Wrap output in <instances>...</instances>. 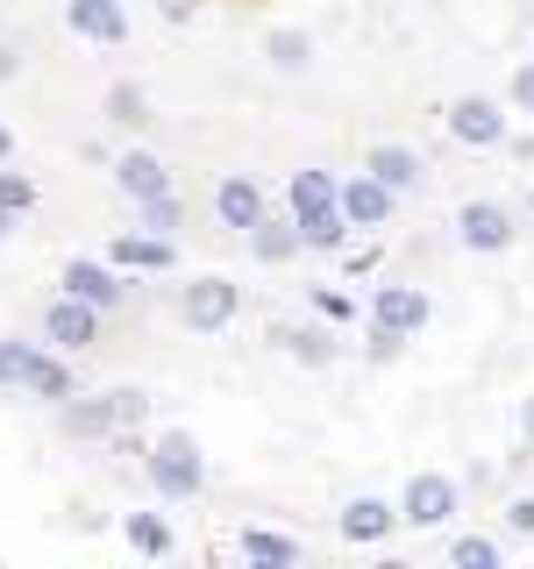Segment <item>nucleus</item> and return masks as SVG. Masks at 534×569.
Wrapping results in <instances>:
<instances>
[{
  "label": "nucleus",
  "mask_w": 534,
  "mask_h": 569,
  "mask_svg": "<svg viewBox=\"0 0 534 569\" xmlns=\"http://www.w3.org/2000/svg\"><path fill=\"white\" fill-rule=\"evenodd\" d=\"M150 485L165 491V498H192L207 485V462H200V441L192 435H165L150 449Z\"/></svg>",
  "instance_id": "f257e3e1"
},
{
  "label": "nucleus",
  "mask_w": 534,
  "mask_h": 569,
  "mask_svg": "<svg viewBox=\"0 0 534 569\" xmlns=\"http://www.w3.org/2000/svg\"><path fill=\"white\" fill-rule=\"evenodd\" d=\"M370 320H378V335H421L427 328V292H414V284H378Z\"/></svg>",
  "instance_id": "f03ea898"
},
{
  "label": "nucleus",
  "mask_w": 534,
  "mask_h": 569,
  "mask_svg": "<svg viewBox=\"0 0 534 569\" xmlns=\"http://www.w3.org/2000/svg\"><path fill=\"white\" fill-rule=\"evenodd\" d=\"M65 22L79 29L86 43H121V36H129V8H121V0H71Z\"/></svg>",
  "instance_id": "7ed1b4c3"
},
{
  "label": "nucleus",
  "mask_w": 534,
  "mask_h": 569,
  "mask_svg": "<svg viewBox=\"0 0 534 569\" xmlns=\"http://www.w3.org/2000/svg\"><path fill=\"white\" fill-rule=\"evenodd\" d=\"M43 335H50L58 349H86V342L100 335V307H86V299H71V292H65L58 307L43 313Z\"/></svg>",
  "instance_id": "20e7f679"
},
{
  "label": "nucleus",
  "mask_w": 534,
  "mask_h": 569,
  "mask_svg": "<svg viewBox=\"0 0 534 569\" xmlns=\"http://www.w3.org/2000/svg\"><path fill=\"white\" fill-rule=\"evenodd\" d=\"M186 320H192L200 335L228 328V320H236V284H228V278H200V284L186 292Z\"/></svg>",
  "instance_id": "39448f33"
},
{
  "label": "nucleus",
  "mask_w": 534,
  "mask_h": 569,
  "mask_svg": "<svg viewBox=\"0 0 534 569\" xmlns=\"http://www.w3.org/2000/svg\"><path fill=\"white\" fill-rule=\"evenodd\" d=\"M335 200H343V221H349V228H378L385 213H392V186L364 171V178H349V186L335 192Z\"/></svg>",
  "instance_id": "423d86ee"
},
{
  "label": "nucleus",
  "mask_w": 534,
  "mask_h": 569,
  "mask_svg": "<svg viewBox=\"0 0 534 569\" xmlns=\"http://www.w3.org/2000/svg\"><path fill=\"white\" fill-rule=\"evenodd\" d=\"M449 512H456V485H449V477H414V485H406V512H399V520L442 527Z\"/></svg>",
  "instance_id": "0eeeda50"
},
{
  "label": "nucleus",
  "mask_w": 534,
  "mask_h": 569,
  "mask_svg": "<svg viewBox=\"0 0 534 569\" xmlns=\"http://www.w3.org/2000/svg\"><path fill=\"white\" fill-rule=\"evenodd\" d=\"M449 136H456V142H477V150H492V142L506 136V114H498L492 100H456V107H449Z\"/></svg>",
  "instance_id": "6e6552de"
},
{
  "label": "nucleus",
  "mask_w": 534,
  "mask_h": 569,
  "mask_svg": "<svg viewBox=\"0 0 534 569\" xmlns=\"http://www.w3.org/2000/svg\"><path fill=\"white\" fill-rule=\"evenodd\" d=\"M214 207H221V221H228V228H243V236H249V228L264 221V192L249 186V178H221V192H214Z\"/></svg>",
  "instance_id": "1a4fd4ad"
},
{
  "label": "nucleus",
  "mask_w": 534,
  "mask_h": 569,
  "mask_svg": "<svg viewBox=\"0 0 534 569\" xmlns=\"http://www.w3.org/2000/svg\"><path fill=\"white\" fill-rule=\"evenodd\" d=\"M65 292L86 299V307H115V299H121V278L107 271V263H71V271H65Z\"/></svg>",
  "instance_id": "9d476101"
},
{
  "label": "nucleus",
  "mask_w": 534,
  "mask_h": 569,
  "mask_svg": "<svg viewBox=\"0 0 534 569\" xmlns=\"http://www.w3.org/2000/svg\"><path fill=\"white\" fill-rule=\"evenodd\" d=\"M456 228H463V242H471V249H506V242H513V221H506L498 207H477V200L463 207Z\"/></svg>",
  "instance_id": "9b49d317"
},
{
  "label": "nucleus",
  "mask_w": 534,
  "mask_h": 569,
  "mask_svg": "<svg viewBox=\"0 0 534 569\" xmlns=\"http://www.w3.org/2000/svg\"><path fill=\"white\" fill-rule=\"evenodd\" d=\"M115 178H121V192H129V200H157V192H165V164H157L150 150H129L115 164Z\"/></svg>",
  "instance_id": "f8f14e48"
},
{
  "label": "nucleus",
  "mask_w": 534,
  "mask_h": 569,
  "mask_svg": "<svg viewBox=\"0 0 534 569\" xmlns=\"http://www.w3.org/2000/svg\"><path fill=\"white\" fill-rule=\"evenodd\" d=\"M22 385L36 391V399H71V370L58 363V356H22Z\"/></svg>",
  "instance_id": "ddd939ff"
},
{
  "label": "nucleus",
  "mask_w": 534,
  "mask_h": 569,
  "mask_svg": "<svg viewBox=\"0 0 534 569\" xmlns=\"http://www.w3.org/2000/svg\"><path fill=\"white\" fill-rule=\"evenodd\" d=\"M370 178H385L392 192H406V186H421V157L399 150V142H385V150H370Z\"/></svg>",
  "instance_id": "4468645a"
},
{
  "label": "nucleus",
  "mask_w": 534,
  "mask_h": 569,
  "mask_svg": "<svg viewBox=\"0 0 534 569\" xmlns=\"http://www.w3.org/2000/svg\"><path fill=\"white\" fill-rule=\"evenodd\" d=\"M115 263H121V271H165V263H171V242L165 236H121L115 242Z\"/></svg>",
  "instance_id": "2eb2a0df"
},
{
  "label": "nucleus",
  "mask_w": 534,
  "mask_h": 569,
  "mask_svg": "<svg viewBox=\"0 0 534 569\" xmlns=\"http://www.w3.org/2000/svg\"><path fill=\"white\" fill-rule=\"evenodd\" d=\"M328 207H343V200H335V186H328V171H299L293 178V213H299V221H314V213H328Z\"/></svg>",
  "instance_id": "dca6fc26"
},
{
  "label": "nucleus",
  "mask_w": 534,
  "mask_h": 569,
  "mask_svg": "<svg viewBox=\"0 0 534 569\" xmlns=\"http://www.w3.org/2000/svg\"><path fill=\"white\" fill-rule=\"evenodd\" d=\"M385 527H392V506H378V498H356V506L343 512L349 541H385Z\"/></svg>",
  "instance_id": "f3484780"
},
{
  "label": "nucleus",
  "mask_w": 534,
  "mask_h": 569,
  "mask_svg": "<svg viewBox=\"0 0 534 569\" xmlns=\"http://www.w3.org/2000/svg\"><path fill=\"white\" fill-rule=\"evenodd\" d=\"M107 121H115V129H142V121H150V107H142L136 86H115V93H107Z\"/></svg>",
  "instance_id": "a211bd4d"
},
{
  "label": "nucleus",
  "mask_w": 534,
  "mask_h": 569,
  "mask_svg": "<svg viewBox=\"0 0 534 569\" xmlns=\"http://www.w3.org/2000/svg\"><path fill=\"white\" fill-rule=\"evenodd\" d=\"M129 548H142V556H165V548H171V527L157 520V512H136V520H129Z\"/></svg>",
  "instance_id": "6ab92c4d"
},
{
  "label": "nucleus",
  "mask_w": 534,
  "mask_h": 569,
  "mask_svg": "<svg viewBox=\"0 0 534 569\" xmlns=\"http://www.w3.org/2000/svg\"><path fill=\"white\" fill-rule=\"evenodd\" d=\"M71 435H115V406L107 399H86V406H71Z\"/></svg>",
  "instance_id": "aec40b11"
},
{
  "label": "nucleus",
  "mask_w": 534,
  "mask_h": 569,
  "mask_svg": "<svg viewBox=\"0 0 534 569\" xmlns=\"http://www.w3.org/2000/svg\"><path fill=\"white\" fill-rule=\"evenodd\" d=\"M343 207H328V213H314V221H299V242H314V249H335L343 242Z\"/></svg>",
  "instance_id": "412c9836"
},
{
  "label": "nucleus",
  "mask_w": 534,
  "mask_h": 569,
  "mask_svg": "<svg viewBox=\"0 0 534 569\" xmlns=\"http://www.w3.org/2000/svg\"><path fill=\"white\" fill-rule=\"evenodd\" d=\"M307 58H314L307 36H293V29H278V36H271V64H278V71H299Z\"/></svg>",
  "instance_id": "4be33fe9"
},
{
  "label": "nucleus",
  "mask_w": 534,
  "mask_h": 569,
  "mask_svg": "<svg viewBox=\"0 0 534 569\" xmlns=\"http://www.w3.org/2000/svg\"><path fill=\"white\" fill-rule=\"evenodd\" d=\"M107 406H115V427H142L150 420V399H142L136 385H121V391H107Z\"/></svg>",
  "instance_id": "5701e85b"
},
{
  "label": "nucleus",
  "mask_w": 534,
  "mask_h": 569,
  "mask_svg": "<svg viewBox=\"0 0 534 569\" xmlns=\"http://www.w3.org/2000/svg\"><path fill=\"white\" fill-rule=\"evenodd\" d=\"M243 556L249 562H293V541L285 533H243Z\"/></svg>",
  "instance_id": "b1692460"
},
{
  "label": "nucleus",
  "mask_w": 534,
  "mask_h": 569,
  "mask_svg": "<svg viewBox=\"0 0 534 569\" xmlns=\"http://www.w3.org/2000/svg\"><path fill=\"white\" fill-rule=\"evenodd\" d=\"M0 207H8V213H29L36 207V186H29L22 171H8V164H0Z\"/></svg>",
  "instance_id": "393cba45"
},
{
  "label": "nucleus",
  "mask_w": 534,
  "mask_h": 569,
  "mask_svg": "<svg viewBox=\"0 0 534 569\" xmlns=\"http://www.w3.org/2000/svg\"><path fill=\"white\" fill-rule=\"evenodd\" d=\"M456 569H498V548L485 541V533H463V541H456Z\"/></svg>",
  "instance_id": "a878e982"
},
{
  "label": "nucleus",
  "mask_w": 534,
  "mask_h": 569,
  "mask_svg": "<svg viewBox=\"0 0 534 569\" xmlns=\"http://www.w3.org/2000/svg\"><path fill=\"white\" fill-rule=\"evenodd\" d=\"M249 236H257V257H264V263H278V257H293V242H299V236H285V228H264V221H257V228H249Z\"/></svg>",
  "instance_id": "bb28decb"
},
{
  "label": "nucleus",
  "mask_w": 534,
  "mask_h": 569,
  "mask_svg": "<svg viewBox=\"0 0 534 569\" xmlns=\"http://www.w3.org/2000/svg\"><path fill=\"white\" fill-rule=\"evenodd\" d=\"M142 221H150V236H171V228H178V207H171V192L142 200Z\"/></svg>",
  "instance_id": "cd10ccee"
},
{
  "label": "nucleus",
  "mask_w": 534,
  "mask_h": 569,
  "mask_svg": "<svg viewBox=\"0 0 534 569\" xmlns=\"http://www.w3.org/2000/svg\"><path fill=\"white\" fill-rule=\"evenodd\" d=\"M22 342H0V385H22Z\"/></svg>",
  "instance_id": "c85d7f7f"
},
{
  "label": "nucleus",
  "mask_w": 534,
  "mask_h": 569,
  "mask_svg": "<svg viewBox=\"0 0 534 569\" xmlns=\"http://www.w3.org/2000/svg\"><path fill=\"white\" fill-rule=\"evenodd\" d=\"M513 107H527V114H534V64L513 71Z\"/></svg>",
  "instance_id": "c756f323"
},
{
  "label": "nucleus",
  "mask_w": 534,
  "mask_h": 569,
  "mask_svg": "<svg viewBox=\"0 0 534 569\" xmlns=\"http://www.w3.org/2000/svg\"><path fill=\"white\" fill-rule=\"evenodd\" d=\"M506 520L521 527V533H534V498H513V512H506Z\"/></svg>",
  "instance_id": "7c9ffc66"
},
{
  "label": "nucleus",
  "mask_w": 534,
  "mask_h": 569,
  "mask_svg": "<svg viewBox=\"0 0 534 569\" xmlns=\"http://www.w3.org/2000/svg\"><path fill=\"white\" fill-rule=\"evenodd\" d=\"M8 157H14V129H8V121H0V164H8Z\"/></svg>",
  "instance_id": "2f4dec72"
},
{
  "label": "nucleus",
  "mask_w": 534,
  "mask_h": 569,
  "mask_svg": "<svg viewBox=\"0 0 534 569\" xmlns=\"http://www.w3.org/2000/svg\"><path fill=\"white\" fill-rule=\"evenodd\" d=\"M186 8H192V0H165V14H171V22H186Z\"/></svg>",
  "instance_id": "473e14b6"
},
{
  "label": "nucleus",
  "mask_w": 534,
  "mask_h": 569,
  "mask_svg": "<svg viewBox=\"0 0 534 569\" xmlns=\"http://www.w3.org/2000/svg\"><path fill=\"white\" fill-rule=\"evenodd\" d=\"M0 79H14V50L8 43H0Z\"/></svg>",
  "instance_id": "72a5a7b5"
},
{
  "label": "nucleus",
  "mask_w": 534,
  "mask_h": 569,
  "mask_svg": "<svg viewBox=\"0 0 534 569\" xmlns=\"http://www.w3.org/2000/svg\"><path fill=\"white\" fill-rule=\"evenodd\" d=\"M8 221H14V213H8V207H0V236H8Z\"/></svg>",
  "instance_id": "f704fd0d"
},
{
  "label": "nucleus",
  "mask_w": 534,
  "mask_h": 569,
  "mask_svg": "<svg viewBox=\"0 0 534 569\" xmlns=\"http://www.w3.org/2000/svg\"><path fill=\"white\" fill-rule=\"evenodd\" d=\"M527 435H534V406H527Z\"/></svg>",
  "instance_id": "c9c22d12"
}]
</instances>
